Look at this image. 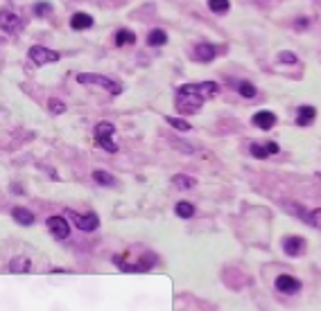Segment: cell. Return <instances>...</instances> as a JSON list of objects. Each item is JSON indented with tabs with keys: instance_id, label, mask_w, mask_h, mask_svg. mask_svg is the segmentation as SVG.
<instances>
[{
	"instance_id": "obj_1",
	"label": "cell",
	"mask_w": 321,
	"mask_h": 311,
	"mask_svg": "<svg viewBox=\"0 0 321 311\" xmlns=\"http://www.w3.org/2000/svg\"><path fill=\"white\" fill-rule=\"evenodd\" d=\"M219 86L215 81H202V83H183L179 86L177 97H175V106L179 113L183 115H192L202 108V104L206 102L208 97L217 95Z\"/></svg>"
},
{
	"instance_id": "obj_2",
	"label": "cell",
	"mask_w": 321,
	"mask_h": 311,
	"mask_svg": "<svg viewBox=\"0 0 321 311\" xmlns=\"http://www.w3.org/2000/svg\"><path fill=\"white\" fill-rule=\"evenodd\" d=\"M113 264L118 266L120 271H125V273H147V271H152V268L156 266V255H154V252H145L138 262L129 264V262H127V252H122V255L113 257Z\"/></svg>"
},
{
	"instance_id": "obj_3",
	"label": "cell",
	"mask_w": 321,
	"mask_h": 311,
	"mask_svg": "<svg viewBox=\"0 0 321 311\" xmlns=\"http://www.w3.org/2000/svg\"><path fill=\"white\" fill-rule=\"evenodd\" d=\"M93 135H95V142L104 151H109V154H115V151H118V145L113 142L115 126L111 122H97L95 129H93Z\"/></svg>"
},
{
	"instance_id": "obj_4",
	"label": "cell",
	"mask_w": 321,
	"mask_h": 311,
	"mask_svg": "<svg viewBox=\"0 0 321 311\" xmlns=\"http://www.w3.org/2000/svg\"><path fill=\"white\" fill-rule=\"evenodd\" d=\"M77 81L80 83H88V86H100L104 91H109L111 95H120L122 93V86L118 81H113L111 77H104V75H95V72H82L77 75Z\"/></svg>"
},
{
	"instance_id": "obj_5",
	"label": "cell",
	"mask_w": 321,
	"mask_h": 311,
	"mask_svg": "<svg viewBox=\"0 0 321 311\" xmlns=\"http://www.w3.org/2000/svg\"><path fill=\"white\" fill-rule=\"evenodd\" d=\"M66 214L75 221V225L82 230V233H95L100 228V217L95 212H86V214H77L72 210H66Z\"/></svg>"
},
{
	"instance_id": "obj_6",
	"label": "cell",
	"mask_w": 321,
	"mask_h": 311,
	"mask_svg": "<svg viewBox=\"0 0 321 311\" xmlns=\"http://www.w3.org/2000/svg\"><path fill=\"white\" fill-rule=\"evenodd\" d=\"M30 59H32L36 66H45V63L59 61V52L48 50V47H43V45H32L30 47Z\"/></svg>"
},
{
	"instance_id": "obj_7",
	"label": "cell",
	"mask_w": 321,
	"mask_h": 311,
	"mask_svg": "<svg viewBox=\"0 0 321 311\" xmlns=\"http://www.w3.org/2000/svg\"><path fill=\"white\" fill-rule=\"evenodd\" d=\"M285 208L289 210V212L294 214V217H299V219H303V221H308L312 228H319V221H321V217H319V210H305L303 205H297V203H285Z\"/></svg>"
},
{
	"instance_id": "obj_8",
	"label": "cell",
	"mask_w": 321,
	"mask_h": 311,
	"mask_svg": "<svg viewBox=\"0 0 321 311\" xmlns=\"http://www.w3.org/2000/svg\"><path fill=\"white\" fill-rule=\"evenodd\" d=\"M274 287H276V291L285 293V296H297V293L301 291V282L294 275H278Z\"/></svg>"
},
{
	"instance_id": "obj_9",
	"label": "cell",
	"mask_w": 321,
	"mask_h": 311,
	"mask_svg": "<svg viewBox=\"0 0 321 311\" xmlns=\"http://www.w3.org/2000/svg\"><path fill=\"white\" fill-rule=\"evenodd\" d=\"M281 246H283V252H285L287 257H299L305 250V239L303 237H297V235H289L281 241Z\"/></svg>"
},
{
	"instance_id": "obj_10",
	"label": "cell",
	"mask_w": 321,
	"mask_h": 311,
	"mask_svg": "<svg viewBox=\"0 0 321 311\" xmlns=\"http://www.w3.org/2000/svg\"><path fill=\"white\" fill-rule=\"evenodd\" d=\"M45 225H48V230L57 237V239H66V237L70 235V225H68L66 217H59V214H57V217H50L45 221Z\"/></svg>"
},
{
	"instance_id": "obj_11",
	"label": "cell",
	"mask_w": 321,
	"mask_h": 311,
	"mask_svg": "<svg viewBox=\"0 0 321 311\" xmlns=\"http://www.w3.org/2000/svg\"><path fill=\"white\" fill-rule=\"evenodd\" d=\"M0 30L9 32V34H16L20 30V18L9 12V9H0Z\"/></svg>"
},
{
	"instance_id": "obj_12",
	"label": "cell",
	"mask_w": 321,
	"mask_h": 311,
	"mask_svg": "<svg viewBox=\"0 0 321 311\" xmlns=\"http://www.w3.org/2000/svg\"><path fill=\"white\" fill-rule=\"evenodd\" d=\"M251 122H254V126H258V129L269 131L271 126L276 124V115H274L271 110H258V113H254Z\"/></svg>"
},
{
	"instance_id": "obj_13",
	"label": "cell",
	"mask_w": 321,
	"mask_h": 311,
	"mask_svg": "<svg viewBox=\"0 0 321 311\" xmlns=\"http://www.w3.org/2000/svg\"><path fill=\"white\" fill-rule=\"evenodd\" d=\"M317 118V108L314 106H299L297 110V124L299 126H310Z\"/></svg>"
},
{
	"instance_id": "obj_14",
	"label": "cell",
	"mask_w": 321,
	"mask_h": 311,
	"mask_svg": "<svg viewBox=\"0 0 321 311\" xmlns=\"http://www.w3.org/2000/svg\"><path fill=\"white\" fill-rule=\"evenodd\" d=\"M215 54H217V50H215V45H210V43H197V47H194V56L204 63L213 61Z\"/></svg>"
},
{
	"instance_id": "obj_15",
	"label": "cell",
	"mask_w": 321,
	"mask_h": 311,
	"mask_svg": "<svg viewBox=\"0 0 321 311\" xmlns=\"http://www.w3.org/2000/svg\"><path fill=\"white\" fill-rule=\"evenodd\" d=\"M12 217L16 223L20 225H32L34 223V214L30 212L28 208H20V205H16V208H12Z\"/></svg>"
},
{
	"instance_id": "obj_16",
	"label": "cell",
	"mask_w": 321,
	"mask_h": 311,
	"mask_svg": "<svg viewBox=\"0 0 321 311\" xmlns=\"http://www.w3.org/2000/svg\"><path fill=\"white\" fill-rule=\"evenodd\" d=\"M70 27L72 30H88V27H93V16L84 14V12H77L70 18Z\"/></svg>"
},
{
	"instance_id": "obj_17",
	"label": "cell",
	"mask_w": 321,
	"mask_h": 311,
	"mask_svg": "<svg viewBox=\"0 0 321 311\" xmlns=\"http://www.w3.org/2000/svg\"><path fill=\"white\" fill-rule=\"evenodd\" d=\"M9 271L12 273H30L32 271V262H30L28 257H14V260L9 262Z\"/></svg>"
},
{
	"instance_id": "obj_18",
	"label": "cell",
	"mask_w": 321,
	"mask_h": 311,
	"mask_svg": "<svg viewBox=\"0 0 321 311\" xmlns=\"http://www.w3.org/2000/svg\"><path fill=\"white\" fill-rule=\"evenodd\" d=\"M93 181L97 183V185H104V187H113L115 185V176L104 169H95L93 172Z\"/></svg>"
},
{
	"instance_id": "obj_19",
	"label": "cell",
	"mask_w": 321,
	"mask_h": 311,
	"mask_svg": "<svg viewBox=\"0 0 321 311\" xmlns=\"http://www.w3.org/2000/svg\"><path fill=\"white\" fill-rule=\"evenodd\" d=\"M165 43H167V34L163 30H152L150 36H147V45H152V47H161Z\"/></svg>"
},
{
	"instance_id": "obj_20",
	"label": "cell",
	"mask_w": 321,
	"mask_h": 311,
	"mask_svg": "<svg viewBox=\"0 0 321 311\" xmlns=\"http://www.w3.org/2000/svg\"><path fill=\"white\" fill-rule=\"evenodd\" d=\"M175 214L177 217H181V219H190L194 214V205L190 201H179L175 205Z\"/></svg>"
},
{
	"instance_id": "obj_21",
	"label": "cell",
	"mask_w": 321,
	"mask_h": 311,
	"mask_svg": "<svg viewBox=\"0 0 321 311\" xmlns=\"http://www.w3.org/2000/svg\"><path fill=\"white\" fill-rule=\"evenodd\" d=\"M136 43V34L131 30H118L115 34V45H131Z\"/></svg>"
},
{
	"instance_id": "obj_22",
	"label": "cell",
	"mask_w": 321,
	"mask_h": 311,
	"mask_svg": "<svg viewBox=\"0 0 321 311\" xmlns=\"http://www.w3.org/2000/svg\"><path fill=\"white\" fill-rule=\"evenodd\" d=\"M172 183H175L179 189H190V187L197 185V181H194L192 176H186V174H177V176L172 178Z\"/></svg>"
},
{
	"instance_id": "obj_23",
	"label": "cell",
	"mask_w": 321,
	"mask_h": 311,
	"mask_svg": "<svg viewBox=\"0 0 321 311\" xmlns=\"http://www.w3.org/2000/svg\"><path fill=\"white\" fill-rule=\"evenodd\" d=\"M238 93L242 95V97H246V99H254L258 95L256 86L251 81H238Z\"/></svg>"
},
{
	"instance_id": "obj_24",
	"label": "cell",
	"mask_w": 321,
	"mask_h": 311,
	"mask_svg": "<svg viewBox=\"0 0 321 311\" xmlns=\"http://www.w3.org/2000/svg\"><path fill=\"white\" fill-rule=\"evenodd\" d=\"M165 122L170 124L172 129H177V131H190V129H192V126L188 124L183 118H172V115H167V118H165Z\"/></svg>"
},
{
	"instance_id": "obj_25",
	"label": "cell",
	"mask_w": 321,
	"mask_h": 311,
	"mask_svg": "<svg viewBox=\"0 0 321 311\" xmlns=\"http://www.w3.org/2000/svg\"><path fill=\"white\" fill-rule=\"evenodd\" d=\"M208 7H210V12H215V14H226L231 3L229 0H208Z\"/></svg>"
},
{
	"instance_id": "obj_26",
	"label": "cell",
	"mask_w": 321,
	"mask_h": 311,
	"mask_svg": "<svg viewBox=\"0 0 321 311\" xmlns=\"http://www.w3.org/2000/svg\"><path fill=\"white\" fill-rule=\"evenodd\" d=\"M48 108H50V113H55V115L66 113V104L61 102V99H57V97H50L48 99Z\"/></svg>"
},
{
	"instance_id": "obj_27",
	"label": "cell",
	"mask_w": 321,
	"mask_h": 311,
	"mask_svg": "<svg viewBox=\"0 0 321 311\" xmlns=\"http://www.w3.org/2000/svg\"><path fill=\"white\" fill-rule=\"evenodd\" d=\"M249 151H251V156H254V158H260V160H265V158L269 156V154H267L265 147H262V145H256V142L249 147Z\"/></svg>"
},
{
	"instance_id": "obj_28",
	"label": "cell",
	"mask_w": 321,
	"mask_h": 311,
	"mask_svg": "<svg viewBox=\"0 0 321 311\" xmlns=\"http://www.w3.org/2000/svg\"><path fill=\"white\" fill-rule=\"evenodd\" d=\"M52 12V5H48V3H36L34 5V14L36 16H48Z\"/></svg>"
},
{
	"instance_id": "obj_29",
	"label": "cell",
	"mask_w": 321,
	"mask_h": 311,
	"mask_svg": "<svg viewBox=\"0 0 321 311\" xmlns=\"http://www.w3.org/2000/svg\"><path fill=\"white\" fill-rule=\"evenodd\" d=\"M281 61L294 63V61H297V54H294V52H281Z\"/></svg>"
},
{
	"instance_id": "obj_30",
	"label": "cell",
	"mask_w": 321,
	"mask_h": 311,
	"mask_svg": "<svg viewBox=\"0 0 321 311\" xmlns=\"http://www.w3.org/2000/svg\"><path fill=\"white\" fill-rule=\"evenodd\" d=\"M265 149H267V154H278V151H281V149H278V145H276V142H267V145H265Z\"/></svg>"
}]
</instances>
